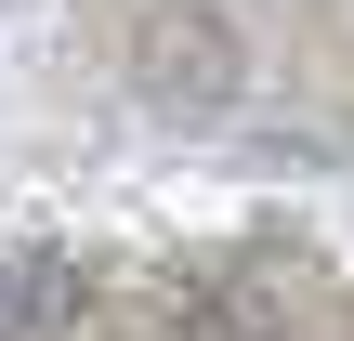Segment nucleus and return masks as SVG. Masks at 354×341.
Wrapping results in <instances>:
<instances>
[{"mask_svg": "<svg viewBox=\"0 0 354 341\" xmlns=\"http://www.w3.org/2000/svg\"><path fill=\"white\" fill-rule=\"evenodd\" d=\"M66 315H79L66 263H0V341H66Z\"/></svg>", "mask_w": 354, "mask_h": 341, "instance_id": "obj_2", "label": "nucleus"}, {"mask_svg": "<svg viewBox=\"0 0 354 341\" xmlns=\"http://www.w3.org/2000/svg\"><path fill=\"white\" fill-rule=\"evenodd\" d=\"M145 92L158 105H184V118H210V105H236V39L210 26V13H145Z\"/></svg>", "mask_w": 354, "mask_h": 341, "instance_id": "obj_1", "label": "nucleus"}]
</instances>
